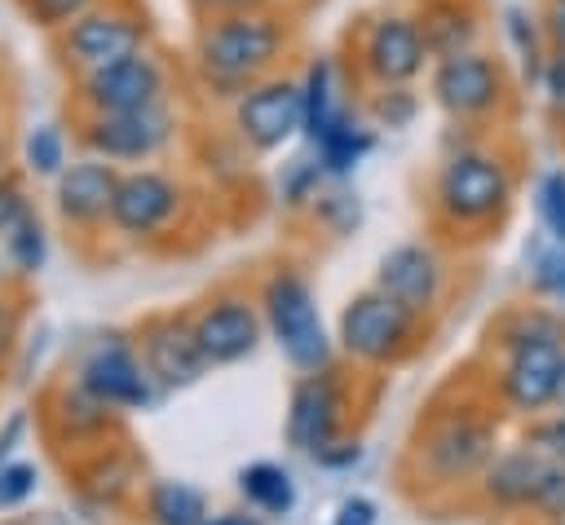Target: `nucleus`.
Returning <instances> with one entry per match:
<instances>
[{
  "instance_id": "nucleus-1",
  "label": "nucleus",
  "mask_w": 565,
  "mask_h": 525,
  "mask_svg": "<svg viewBox=\"0 0 565 525\" xmlns=\"http://www.w3.org/2000/svg\"><path fill=\"white\" fill-rule=\"evenodd\" d=\"M287 44H291V26L274 9L221 13V18H203V26L194 31V66L212 93L238 97L278 66Z\"/></svg>"
},
{
  "instance_id": "nucleus-2",
  "label": "nucleus",
  "mask_w": 565,
  "mask_h": 525,
  "mask_svg": "<svg viewBox=\"0 0 565 525\" xmlns=\"http://www.w3.org/2000/svg\"><path fill=\"white\" fill-rule=\"evenodd\" d=\"M503 353L499 362V397L516 415H543L556 401L561 362H565V326L543 309L508 313L494 331Z\"/></svg>"
},
{
  "instance_id": "nucleus-3",
  "label": "nucleus",
  "mask_w": 565,
  "mask_h": 525,
  "mask_svg": "<svg viewBox=\"0 0 565 525\" xmlns=\"http://www.w3.org/2000/svg\"><path fill=\"white\" fill-rule=\"evenodd\" d=\"M499 450V424L481 406H433L411 441V463L419 485L455 490L477 481Z\"/></svg>"
},
{
  "instance_id": "nucleus-4",
  "label": "nucleus",
  "mask_w": 565,
  "mask_h": 525,
  "mask_svg": "<svg viewBox=\"0 0 565 525\" xmlns=\"http://www.w3.org/2000/svg\"><path fill=\"white\" fill-rule=\"evenodd\" d=\"M512 203V168L494 150L459 146L433 176V216L446 229H490Z\"/></svg>"
},
{
  "instance_id": "nucleus-5",
  "label": "nucleus",
  "mask_w": 565,
  "mask_h": 525,
  "mask_svg": "<svg viewBox=\"0 0 565 525\" xmlns=\"http://www.w3.org/2000/svg\"><path fill=\"white\" fill-rule=\"evenodd\" d=\"M260 318H265V331L278 344V353L300 375H313V371H327L331 366L335 344L327 335L318 296H313V287H309L305 274L274 269L265 278V291H260Z\"/></svg>"
},
{
  "instance_id": "nucleus-6",
  "label": "nucleus",
  "mask_w": 565,
  "mask_h": 525,
  "mask_svg": "<svg viewBox=\"0 0 565 525\" xmlns=\"http://www.w3.org/2000/svg\"><path fill=\"white\" fill-rule=\"evenodd\" d=\"M335 344L344 357L362 366H397L419 349V318L388 300L384 291L366 287L344 300L335 322Z\"/></svg>"
},
{
  "instance_id": "nucleus-7",
  "label": "nucleus",
  "mask_w": 565,
  "mask_h": 525,
  "mask_svg": "<svg viewBox=\"0 0 565 525\" xmlns=\"http://www.w3.org/2000/svg\"><path fill=\"white\" fill-rule=\"evenodd\" d=\"M481 499L503 512H543V516H565V459H552L534 446L516 450H494V459L477 476Z\"/></svg>"
},
{
  "instance_id": "nucleus-8",
  "label": "nucleus",
  "mask_w": 565,
  "mask_h": 525,
  "mask_svg": "<svg viewBox=\"0 0 565 525\" xmlns=\"http://www.w3.org/2000/svg\"><path fill=\"white\" fill-rule=\"evenodd\" d=\"M177 141V110L168 101L137 106V110H110V115H84L79 119V146L106 163H154Z\"/></svg>"
},
{
  "instance_id": "nucleus-9",
  "label": "nucleus",
  "mask_w": 565,
  "mask_h": 525,
  "mask_svg": "<svg viewBox=\"0 0 565 525\" xmlns=\"http://www.w3.org/2000/svg\"><path fill=\"white\" fill-rule=\"evenodd\" d=\"M146 40H150V26L137 9L93 4L88 13H79L75 22H66L57 31V53L75 75H84V71H97V66H110L119 57L141 53Z\"/></svg>"
},
{
  "instance_id": "nucleus-10",
  "label": "nucleus",
  "mask_w": 565,
  "mask_h": 525,
  "mask_svg": "<svg viewBox=\"0 0 565 525\" xmlns=\"http://www.w3.org/2000/svg\"><path fill=\"white\" fill-rule=\"evenodd\" d=\"M185 212V185L163 168H128L119 172L115 203H110V229L128 243H150L172 234V225Z\"/></svg>"
},
{
  "instance_id": "nucleus-11",
  "label": "nucleus",
  "mask_w": 565,
  "mask_h": 525,
  "mask_svg": "<svg viewBox=\"0 0 565 525\" xmlns=\"http://www.w3.org/2000/svg\"><path fill=\"white\" fill-rule=\"evenodd\" d=\"M75 379H79L97 401H106V406L119 410V415L150 410V406H159V397H163V388L154 384V375H150L146 362H141V349H137L132 340H124V335L97 340V344L84 353Z\"/></svg>"
},
{
  "instance_id": "nucleus-12",
  "label": "nucleus",
  "mask_w": 565,
  "mask_h": 525,
  "mask_svg": "<svg viewBox=\"0 0 565 525\" xmlns=\"http://www.w3.org/2000/svg\"><path fill=\"white\" fill-rule=\"evenodd\" d=\"M428 93L450 119H490L508 97V71L499 57L463 49L455 57L433 62Z\"/></svg>"
},
{
  "instance_id": "nucleus-13",
  "label": "nucleus",
  "mask_w": 565,
  "mask_h": 525,
  "mask_svg": "<svg viewBox=\"0 0 565 525\" xmlns=\"http://www.w3.org/2000/svg\"><path fill=\"white\" fill-rule=\"evenodd\" d=\"M305 124V106H300V79L287 75H265L252 88H243L234 97V132L247 150L256 154H274L282 150Z\"/></svg>"
},
{
  "instance_id": "nucleus-14",
  "label": "nucleus",
  "mask_w": 565,
  "mask_h": 525,
  "mask_svg": "<svg viewBox=\"0 0 565 525\" xmlns=\"http://www.w3.org/2000/svg\"><path fill=\"white\" fill-rule=\"evenodd\" d=\"M75 101L84 106V115L154 106V101H168V71L150 49H141L132 57L75 75Z\"/></svg>"
},
{
  "instance_id": "nucleus-15",
  "label": "nucleus",
  "mask_w": 565,
  "mask_h": 525,
  "mask_svg": "<svg viewBox=\"0 0 565 525\" xmlns=\"http://www.w3.org/2000/svg\"><path fill=\"white\" fill-rule=\"evenodd\" d=\"M344 415H349V393L331 366L300 375L291 388V401H287V446H296L300 454L313 459L335 437H344Z\"/></svg>"
},
{
  "instance_id": "nucleus-16",
  "label": "nucleus",
  "mask_w": 565,
  "mask_h": 525,
  "mask_svg": "<svg viewBox=\"0 0 565 525\" xmlns=\"http://www.w3.org/2000/svg\"><path fill=\"white\" fill-rule=\"evenodd\" d=\"M415 13H375L358 44V66L371 84H415L428 66Z\"/></svg>"
},
{
  "instance_id": "nucleus-17",
  "label": "nucleus",
  "mask_w": 565,
  "mask_h": 525,
  "mask_svg": "<svg viewBox=\"0 0 565 525\" xmlns=\"http://www.w3.org/2000/svg\"><path fill=\"white\" fill-rule=\"evenodd\" d=\"M190 322H194V340H199L207 366H238L265 340V318L243 291L212 296L199 313H190Z\"/></svg>"
},
{
  "instance_id": "nucleus-18",
  "label": "nucleus",
  "mask_w": 565,
  "mask_h": 525,
  "mask_svg": "<svg viewBox=\"0 0 565 525\" xmlns=\"http://www.w3.org/2000/svg\"><path fill=\"white\" fill-rule=\"evenodd\" d=\"M371 287L411 309L415 318H428L446 296V260L433 243H397L380 256Z\"/></svg>"
},
{
  "instance_id": "nucleus-19",
  "label": "nucleus",
  "mask_w": 565,
  "mask_h": 525,
  "mask_svg": "<svg viewBox=\"0 0 565 525\" xmlns=\"http://www.w3.org/2000/svg\"><path fill=\"white\" fill-rule=\"evenodd\" d=\"M137 349H141V362H146V371L154 375V384L163 393L190 388V384H199L212 371L203 349H199V340H194V322L185 313H154V318H146Z\"/></svg>"
},
{
  "instance_id": "nucleus-20",
  "label": "nucleus",
  "mask_w": 565,
  "mask_h": 525,
  "mask_svg": "<svg viewBox=\"0 0 565 525\" xmlns=\"http://www.w3.org/2000/svg\"><path fill=\"white\" fill-rule=\"evenodd\" d=\"M115 185H119V168L88 154L66 163L53 176V212L66 229L75 234H97L102 225H110V203H115Z\"/></svg>"
},
{
  "instance_id": "nucleus-21",
  "label": "nucleus",
  "mask_w": 565,
  "mask_h": 525,
  "mask_svg": "<svg viewBox=\"0 0 565 525\" xmlns=\"http://www.w3.org/2000/svg\"><path fill=\"white\" fill-rule=\"evenodd\" d=\"M415 22L433 62L477 49V35H481V13L472 0H419Z\"/></svg>"
},
{
  "instance_id": "nucleus-22",
  "label": "nucleus",
  "mask_w": 565,
  "mask_h": 525,
  "mask_svg": "<svg viewBox=\"0 0 565 525\" xmlns=\"http://www.w3.org/2000/svg\"><path fill=\"white\" fill-rule=\"evenodd\" d=\"M371 150H375V132L362 128V124L353 119V110H340V115L331 119V128L313 141V159H318L322 176H331V181H344Z\"/></svg>"
},
{
  "instance_id": "nucleus-23",
  "label": "nucleus",
  "mask_w": 565,
  "mask_h": 525,
  "mask_svg": "<svg viewBox=\"0 0 565 525\" xmlns=\"http://www.w3.org/2000/svg\"><path fill=\"white\" fill-rule=\"evenodd\" d=\"M238 494L260 516H287L296 507V476L282 463L260 459V463L238 468Z\"/></svg>"
},
{
  "instance_id": "nucleus-24",
  "label": "nucleus",
  "mask_w": 565,
  "mask_h": 525,
  "mask_svg": "<svg viewBox=\"0 0 565 525\" xmlns=\"http://www.w3.org/2000/svg\"><path fill=\"white\" fill-rule=\"evenodd\" d=\"M300 106H305L300 132H305V141L313 146V141L331 128V119L344 110L340 97H335V66H331V57H313V62H309V71H305V79H300Z\"/></svg>"
},
{
  "instance_id": "nucleus-25",
  "label": "nucleus",
  "mask_w": 565,
  "mask_h": 525,
  "mask_svg": "<svg viewBox=\"0 0 565 525\" xmlns=\"http://www.w3.org/2000/svg\"><path fill=\"white\" fill-rule=\"evenodd\" d=\"M146 521L150 525H199L207 516V494L190 481H154L146 485Z\"/></svg>"
},
{
  "instance_id": "nucleus-26",
  "label": "nucleus",
  "mask_w": 565,
  "mask_h": 525,
  "mask_svg": "<svg viewBox=\"0 0 565 525\" xmlns=\"http://www.w3.org/2000/svg\"><path fill=\"white\" fill-rule=\"evenodd\" d=\"M115 415H119V410H110L106 401H97L79 379L57 393V424H62L75 441H84V437H106L110 424H115Z\"/></svg>"
},
{
  "instance_id": "nucleus-27",
  "label": "nucleus",
  "mask_w": 565,
  "mask_h": 525,
  "mask_svg": "<svg viewBox=\"0 0 565 525\" xmlns=\"http://www.w3.org/2000/svg\"><path fill=\"white\" fill-rule=\"evenodd\" d=\"M4 256H9L13 274H22V278H31V274L44 269V260H49V234H44V221H40L35 207L4 234Z\"/></svg>"
},
{
  "instance_id": "nucleus-28",
  "label": "nucleus",
  "mask_w": 565,
  "mask_h": 525,
  "mask_svg": "<svg viewBox=\"0 0 565 525\" xmlns=\"http://www.w3.org/2000/svg\"><path fill=\"white\" fill-rule=\"evenodd\" d=\"M22 168L40 181H53L66 168V137L57 124H35L22 137Z\"/></svg>"
},
{
  "instance_id": "nucleus-29",
  "label": "nucleus",
  "mask_w": 565,
  "mask_h": 525,
  "mask_svg": "<svg viewBox=\"0 0 565 525\" xmlns=\"http://www.w3.org/2000/svg\"><path fill=\"white\" fill-rule=\"evenodd\" d=\"M309 212H313V221L327 229V234H335V238H349L358 225H362V199L349 190V185H331V190H318L313 194V203H309Z\"/></svg>"
},
{
  "instance_id": "nucleus-30",
  "label": "nucleus",
  "mask_w": 565,
  "mask_h": 525,
  "mask_svg": "<svg viewBox=\"0 0 565 525\" xmlns=\"http://www.w3.org/2000/svg\"><path fill=\"white\" fill-rule=\"evenodd\" d=\"M366 115L375 128H411L419 115V93L411 84H375Z\"/></svg>"
},
{
  "instance_id": "nucleus-31",
  "label": "nucleus",
  "mask_w": 565,
  "mask_h": 525,
  "mask_svg": "<svg viewBox=\"0 0 565 525\" xmlns=\"http://www.w3.org/2000/svg\"><path fill=\"white\" fill-rule=\"evenodd\" d=\"M534 207L543 221V234L552 243H565V168H547L534 185Z\"/></svg>"
},
{
  "instance_id": "nucleus-32",
  "label": "nucleus",
  "mask_w": 565,
  "mask_h": 525,
  "mask_svg": "<svg viewBox=\"0 0 565 525\" xmlns=\"http://www.w3.org/2000/svg\"><path fill=\"white\" fill-rule=\"evenodd\" d=\"M18 4H22V13H26L31 26L57 35L66 22H75L79 13H88V9L102 4V0H18Z\"/></svg>"
},
{
  "instance_id": "nucleus-33",
  "label": "nucleus",
  "mask_w": 565,
  "mask_h": 525,
  "mask_svg": "<svg viewBox=\"0 0 565 525\" xmlns=\"http://www.w3.org/2000/svg\"><path fill=\"white\" fill-rule=\"evenodd\" d=\"M503 26H508V40L516 44L525 71L539 79V71H543V53H539V35H534V18H530L525 9L512 4V9H503Z\"/></svg>"
},
{
  "instance_id": "nucleus-34",
  "label": "nucleus",
  "mask_w": 565,
  "mask_h": 525,
  "mask_svg": "<svg viewBox=\"0 0 565 525\" xmlns=\"http://www.w3.org/2000/svg\"><path fill=\"white\" fill-rule=\"evenodd\" d=\"M40 485V468L26 459H9L0 468V507H22Z\"/></svg>"
},
{
  "instance_id": "nucleus-35",
  "label": "nucleus",
  "mask_w": 565,
  "mask_h": 525,
  "mask_svg": "<svg viewBox=\"0 0 565 525\" xmlns=\"http://www.w3.org/2000/svg\"><path fill=\"white\" fill-rule=\"evenodd\" d=\"M534 291L565 304V243H552L539 260H534Z\"/></svg>"
},
{
  "instance_id": "nucleus-36",
  "label": "nucleus",
  "mask_w": 565,
  "mask_h": 525,
  "mask_svg": "<svg viewBox=\"0 0 565 525\" xmlns=\"http://www.w3.org/2000/svg\"><path fill=\"white\" fill-rule=\"evenodd\" d=\"M318 190H322V168H318V159H300V163H291V172H287V181H282V199H287V207H309Z\"/></svg>"
},
{
  "instance_id": "nucleus-37",
  "label": "nucleus",
  "mask_w": 565,
  "mask_h": 525,
  "mask_svg": "<svg viewBox=\"0 0 565 525\" xmlns=\"http://www.w3.org/2000/svg\"><path fill=\"white\" fill-rule=\"evenodd\" d=\"M525 446H534V450H543L552 459H565V410H556L547 419H534L525 428Z\"/></svg>"
},
{
  "instance_id": "nucleus-38",
  "label": "nucleus",
  "mask_w": 565,
  "mask_h": 525,
  "mask_svg": "<svg viewBox=\"0 0 565 525\" xmlns=\"http://www.w3.org/2000/svg\"><path fill=\"white\" fill-rule=\"evenodd\" d=\"M26 212H31V199H26L22 181H18L13 172H4V176H0V238H4Z\"/></svg>"
},
{
  "instance_id": "nucleus-39",
  "label": "nucleus",
  "mask_w": 565,
  "mask_h": 525,
  "mask_svg": "<svg viewBox=\"0 0 565 525\" xmlns=\"http://www.w3.org/2000/svg\"><path fill=\"white\" fill-rule=\"evenodd\" d=\"M313 463L327 468V472H349V468L362 463V441H358V437H335L327 450L313 454Z\"/></svg>"
},
{
  "instance_id": "nucleus-40",
  "label": "nucleus",
  "mask_w": 565,
  "mask_h": 525,
  "mask_svg": "<svg viewBox=\"0 0 565 525\" xmlns=\"http://www.w3.org/2000/svg\"><path fill=\"white\" fill-rule=\"evenodd\" d=\"M375 521H380V507L366 494H344L331 516V525H375Z\"/></svg>"
},
{
  "instance_id": "nucleus-41",
  "label": "nucleus",
  "mask_w": 565,
  "mask_h": 525,
  "mask_svg": "<svg viewBox=\"0 0 565 525\" xmlns=\"http://www.w3.org/2000/svg\"><path fill=\"white\" fill-rule=\"evenodd\" d=\"M199 18H221V13H247V9H269L274 0H190Z\"/></svg>"
},
{
  "instance_id": "nucleus-42",
  "label": "nucleus",
  "mask_w": 565,
  "mask_h": 525,
  "mask_svg": "<svg viewBox=\"0 0 565 525\" xmlns=\"http://www.w3.org/2000/svg\"><path fill=\"white\" fill-rule=\"evenodd\" d=\"M22 432H26V410H13V415L0 424V468L13 459V450H18Z\"/></svg>"
},
{
  "instance_id": "nucleus-43",
  "label": "nucleus",
  "mask_w": 565,
  "mask_h": 525,
  "mask_svg": "<svg viewBox=\"0 0 565 525\" xmlns=\"http://www.w3.org/2000/svg\"><path fill=\"white\" fill-rule=\"evenodd\" d=\"M543 35L552 49H565V0H552L543 13Z\"/></svg>"
},
{
  "instance_id": "nucleus-44",
  "label": "nucleus",
  "mask_w": 565,
  "mask_h": 525,
  "mask_svg": "<svg viewBox=\"0 0 565 525\" xmlns=\"http://www.w3.org/2000/svg\"><path fill=\"white\" fill-rule=\"evenodd\" d=\"M199 525H265V516H260V512H252V507H230V512L203 516Z\"/></svg>"
},
{
  "instance_id": "nucleus-45",
  "label": "nucleus",
  "mask_w": 565,
  "mask_h": 525,
  "mask_svg": "<svg viewBox=\"0 0 565 525\" xmlns=\"http://www.w3.org/2000/svg\"><path fill=\"white\" fill-rule=\"evenodd\" d=\"M13 340H18V313H13V304H9V300H0V362L9 357Z\"/></svg>"
},
{
  "instance_id": "nucleus-46",
  "label": "nucleus",
  "mask_w": 565,
  "mask_h": 525,
  "mask_svg": "<svg viewBox=\"0 0 565 525\" xmlns=\"http://www.w3.org/2000/svg\"><path fill=\"white\" fill-rule=\"evenodd\" d=\"M556 410H565V362H561V384H556V401H552Z\"/></svg>"
},
{
  "instance_id": "nucleus-47",
  "label": "nucleus",
  "mask_w": 565,
  "mask_h": 525,
  "mask_svg": "<svg viewBox=\"0 0 565 525\" xmlns=\"http://www.w3.org/2000/svg\"><path fill=\"white\" fill-rule=\"evenodd\" d=\"M4 172H9V141L0 137V176H4Z\"/></svg>"
},
{
  "instance_id": "nucleus-48",
  "label": "nucleus",
  "mask_w": 565,
  "mask_h": 525,
  "mask_svg": "<svg viewBox=\"0 0 565 525\" xmlns=\"http://www.w3.org/2000/svg\"><path fill=\"white\" fill-rule=\"evenodd\" d=\"M561 521H565V516H561Z\"/></svg>"
},
{
  "instance_id": "nucleus-49",
  "label": "nucleus",
  "mask_w": 565,
  "mask_h": 525,
  "mask_svg": "<svg viewBox=\"0 0 565 525\" xmlns=\"http://www.w3.org/2000/svg\"><path fill=\"white\" fill-rule=\"evenodd\" d=\"M561 525H565V521H561Z\"/></svg>"
}]
</instances>
